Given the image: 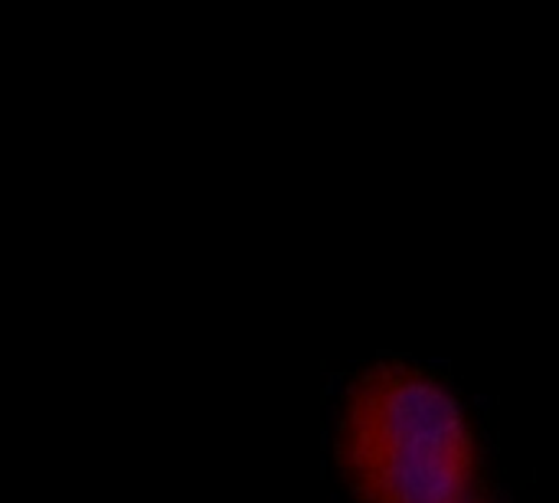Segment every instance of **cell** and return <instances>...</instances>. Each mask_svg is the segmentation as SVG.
Listing matches in <instances>:
<instances>
[{
    "label": "cell",
    "mask_w": 559,
    "mask_h": 503,
    "mask_svg": "<svg viewBox=\"0 0 559 503\" xmlns=\"http://www.w3.org/2000/svg\"><path fill=\"white\" fill-rule=\"evenodd\" d=\"M337 462L357 503H462L481 448L468 406L439 373L383 360L341 399Z\"/></svg>",
    "instance_id": "1"
},
{
    "label": "cell",
    "mask_w": 559,
    "mask_h": 503,
    "mask_svg": "<svg viewBox=\"0 0 559 503\" xmlns=\"http://www.w3.org/2000/svg\"><path fill=\"white\" fill-rule=\"evenodd\" d=\"M462 503H488V501H478V498H468V501H462Z\"/></svg>",
    "instance_id": "2"
}]
</instances>
